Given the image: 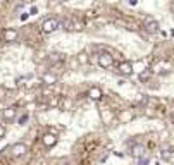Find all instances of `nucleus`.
<instances>
[{"instance_id":"obj_5","label":"nucleus","mask_w":174,"mask_h":165,"mask_svg":"<svg viewBox=\"0 0 174 165\" xmlns=\"http://www.w3.org/2000/svg\"><path fill=\"white\" fill-rule=\"evenodd\" d=\"M117 69H119V74H122V76H131L133 74V64L131 62H121Z\"/></svg>"},{"instance_id":"obj_2","label":"nucleus","mask_w":174,"mask_h":165,"mask_svg":"<svg viewBox=\"0 0 174 165\" xmlns=\"http://www.w3.org/2000/svg\"><path fill=\"white\" fill-rule=\"evenodd\" d=\"M59 26H61V24H59V21H57L55 17H50V19H47V21L42 24V31H43L45 35H50V33H53V31H55Z\"/></svg>"},{"instance_id":"obj_14","label":"nucleus","mask_w":174,"mask_h":165,"mask_svg":"<svg viewBox=\"0 0 174 165\" xmlns=\"http://www.w3.org/2000/svg\"><path fill=\"white\" fill-rule=\"evenodd\" d=\"M73 100H71V98H62L61 100V105H59V107H61V110H71L73 109Z\"/></svg>"},{"instance_id":"obj_11","label":"nucleus","mask_w":174,"mask_h":165,"mask_svg":"<svg viewBox=\"0 0 174 165\" xmlns=\"http://www.w3.org/2000/svg\"><path fill=\"white\" fill-rule=\"evenodd\" d=\"M16 113H18V109H16V107H9V109H5L4 112H2V117H4L5 121H12V119L16 117Z\"/></svg>"},{"instance_id":"obj_10","label":"nucleus","mask_w":174,"mask_h":165,"mask_svg":"<svg viewBox=\"0 0 174 165\" xmlns=\"http://www.w3.org/2000/svg\"><path fill=\"white\" fill-rule=\"evenodd\" d=\"M145 153H147V150H145L143 144H133V148H131V155L135 156V158H140Z\"/></svg>"},{"instance_id":"obj_16","label":"nucleus","mask_w":174,"mask_h":165,"mask_svg":"<svg viewBox=\"0 0 174 165\" xmlns=\"http://www.w3.org/2000/svg\"><path fill=\"white\" fill-rule=\"evenodd\" d=\"M150 74H152V71H145V72H141L140 79H141V81H145V79H148V78H150Z\"/></svg>"},{"instance_id":"obj_1","label":"nucleus","mask_w":174,"mask_h":165,"mask_svg":"<svg viewBox=\"0 0 174 165\" xmlns=\"http://www.w3.org/2000/svg\"><path fill=\"white\" fill-rule=\"evenodd\" d=\"M97 62H98V65H100L102 69H109L110 65L114 64V57L110 55L109 52H102V53H98Z\"/></svg>"},{"instance_id":"obj_17","label":"nucleus","mask_w":174,"mask_h":165,"mask_svg":"<svg viewBox=\"0 0 174 165\" xmlns=\"http://www.w3.org/2000/svg\"><path fill=\"white\" fill-rule=\"evenodd\" d=\"M28 121H30V117H28V115H22V117H19V121H18V122L22 126V124H26Z\"/></svg>"},{"instance_id":"obj_15","label":"nucleus","mask_w":174,"mask_h":165,"mask_svg":"<svg viewBox=\"0 0 174 165\" xmlns=\"http://www.w3.org/2000/svg\"><path fill=\"white\" fill-rule=\"evenodd\" d=\"M78 62H79V64H86V62H88V57H86V53H79V57H78Z\"/></svg>"},{"instance_id":"obj_4","label":"nucleus","mask_w":174,"mask_h":165,"mask_svg":"<svg viewBox=\"0 0 174 165\" xmlns=\"http://www.w3.org/2000/svg\"><path fill=\"white\" fill-rule=\"evenodd\" d=\"M42 143H43L47 148L55 146V143H57V136L53 134V132H47V134H43V138H42Z\"/></svg>"},{"instance_id":"obj_18","label":"nucleus","mask_w":174,"mask_h":165,"mask_svg":"<svg viewBox=\"0 0 174 165\" xmlns=\"http://www.w3.org/2000/svg\"><path fill=\"white\" fill-rule=\"evenodd\" d=\"M28 17H30V12H22V14H21V17H19V19H21V21H26Z\"/></svg>"},{"instance_id":"obj_3","label":"nucleus","mask_w":174,"mask_h":165,"mask_svg":"<svg viewBox=\"0 0 174 165\" xmlns=\"http://www.w3.org/2000/svg\"><path fill=\"white\" fill-rule=\"evenodd\" d=\"M10 152H12L14 156H22L24 153L28 152V146L24 143H16V144H12V146H10Z\"/></svg>"},{"instance_id":"obj_19","label":"nucleus","mask_w":174,"mask_h":165,"mask_svg":"<svg viewBox=\"0 0 174 165\" xmlns=\"http://www.w3.org/2000/svg\"><path fill=\"white\" fill-rule=\"evenodd\" d=\"M4 136H5V127L2 126V124H0V139L4 138Z\"/></svg>"},{"instance_id":"obj_12","label":"nucleus","mask_w":174,"mask_h":165,"mask_svg":"<svg viewBox=\"0 0 174 165\" xmlns=\"http://www.w3.org/2000/svg\"><path fill=\"white\" fill-rule=\"evenodd\" d=\"M62 26H64L65 31H76V29H79V24L76 21H73V19H65Z\"/></svg>"},{"instance_id":"obj_6","label":"nucleus","mask_w":174,"mask_h":165,"mask_svg":"<svg viewBox=\"0 0 174 165\" xmlns=\"http://www.w3.org/2000/svg\"><path fill=\"white\" fill-rule=\"evenodd\" d=\"M145 28H147V31L148 33H157L159 31V22L155 21L153 17H148V19H145Z\"/></svg>"},{"instance_id":"obj_13","label":"nucleus","mask_w":174,"mask_h":165,"mask_svg":"<svg viewBox=\"0 0 174 165\" xmlns=\"http://www.w3.org/2000/svg\"><path fill=\"white\" fill-rule=\"evenodd\" d=\"M160 156H162V160H165V162H172L174 160V152L171 148H165V150L160 152Z\"/></svg>"},{"instance_id":"obj_9","label":"nucleus","mask_w":174,"mask_h":165,"mask_svg":"<svg viewBox=\"0 0 174 165\" xmlns=\"http://www.w3.org/2000/svg\"><path fill=\"white\" fill-rule=\"evenodd\" d=\"M42 82H43V84H47V86H53V84L57 82V76H55V74L47 72V74H43V76H42Z\"/></svg>"},{"instance_id":"obj_8","label":"nucleus","mask_w":174,"mask_h":165,"mask_svg":"<svg viewBox=\"0 0 174 165\" xmlns=\"http://www.w3.org/2000/svg\"><path fill=\"white\" fill-rule=\"evenodd\" d=\"M19 36V33L16 29H12V28H9V29L4 31V40L5 41H9V43H12V41H16Z\"/></svg>"},{"instance_id":"obj_21","label":"nucleus","mask_w":174,"mask_h":165,"mask_svg":"<svg viewBox=\"0 0 174 165\" xmlns=\"http://www.w3.org/2000/svg\"><path fill=\"white\" fill-rule=\"evenodd\" d=\"M128 5L135 7V5H138V0H128Z\"/></svg>"},{"instance_id":"obj_7","label":"nucleus","mask_w":174,"mask_h":165,"mask_svg":"<svg viewBox=\"0 0 174 165\" xmlns=\"http://www.w3.org/2000/svg\"><path fill=\"white\" fill-rule=\"evenodd\" d=\"M88 96H90L93 102H100V100H102V96H104V93H102V90H100L98 86H93V88H90V91H88Z\"/></svg>"},{"instance_id":"obj_20","label":"nucleus","mask_w":174,"mask_h":165,"mask_svg":"<svg viewBox=\"0 0 174 165\" xmlns=\"http://www.w3.org/2000/svg\"><path fill=\"white\" fill-rule=\"evenodd\" d=\"M35 14H38V9H36V7H31V9H30V16H35Z\"/></svg>"}]
</instances>
